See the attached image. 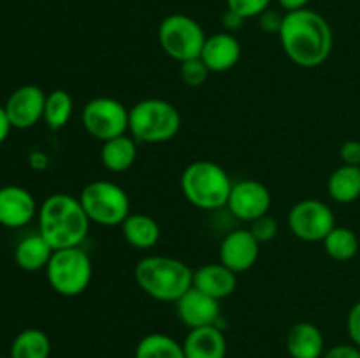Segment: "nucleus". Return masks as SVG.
<instances>
[{"label":"nucleus","mask_w":360,"mask_h":358,"mask_svg":"<svg viewBox=\"0 0 360 358\" xmlns=\"http://www.w3.org/2000/svg\"><path fill=\"white\" fill-rule=\"evenodd\" d=\"M278 35L288 60L304 69L322 65L333 53L334 35L329 21L308 7L283 14Z\"/></svg>","instance_id":"obj_1"},{"label":"nucleus","mask_w":360,"mask_h":358,"mask_svg":"<svg viewBox=\"0 0 360 358\" xmlns=\"http://www.w3.org/2000/svg\"><path fill=\"white\" fill-rule=\"evenodd\" d=\"M39 234L53 249L77 248L86 239L90 218L79 199L69 193H53L42 202L37 213Z\"/></svg>","instance_id":"obj_2"},{"label":"nucleus","mask_w":360,"mask_h":358,"mask_svg":"<svg viewBox=\"0 0 360 358\" xmlns=\"http://www.w3.org/2000/svg\"><path fill=\"white\" fill-rule=\"evenodd\" d=\"M137 286L158 302H176L193 286V270L172 256L150 255L134 267Z\"/></svg>","instance_id":"obj_3"},{"label":"nucleus","mask_w":360,"mask_h":358,"mask_svg":"<svg viewBox=\"0 0 360 358\" xmlns=\"http://www.w3.org/2000/svg\"><path fill=\"white\" fill-rule=\"evenodd\" d=\"M181 192L193 207L202 211H217L227 207L229 195L234 183L227 171L217 161H192L181 172Z\"/></svg>","instance_id":"obj_4"},{"label":"nucleus","mask_w":360,"mask_h":358,"mask_svg":"<svg viewBox=\"0 0 360 358\" xmlns=\"http://www.w3.org/2000/svg\"><path fill=\"white\" fill-rule=\"evenodd\" d=\"M181 114L164 98H144L129 109V132L137 142L162 144L174 139Z\"/></svg>","instance_id":"obj_5"},{"label":"nucleus","mask_w":360,"mask_h":358,"mask_svg":"<svg viewBox=\"0 0 360 358\" xmlns=\"http://www.w3.org/2000/svg\"><path fill=\"white\" fill-rule=\"evenodd\" d=\"M77 199L91 223L101 227H120L130 214V199L125 190L105 179L88 183Z\"/></svg>","instance_id":"obj_6"},{"label":"nucleus","mask_w":360,"mask_h":358,"mask_svg":"<svg viewBox=\"0 0 360 358\" xmlns=\"http://www.w3.org/2000/svg\"><path fill=\"white\" fill-rule=\"evenodd\" d=\"M44 270L49 286L62 297H77L83 293L94 274L90 256L79 246L55 249Z\"/></svg>","instance_id":"obj_7"},{"label":"nucleus","mask_w":360,"mask_h":358,"mask_svg":"<svg viewBox=\"0 0 360 358\" xmlns=\"http://www.w3.org/2000/svg\"><path fill=\"white\" fill-rule=\"evenodd\" d=\"M207 35L199 21L186 14H169L158 25V42L176 62L199 58Z\"/></svg>","instance_id":"obj_8"},{"label":"nucleus","mask_w":360,"mask_h":358,"mask_svg":"<svg viewBox=\"0 0 360 358\" xmlns=\"http://www.w3.org/2000/svg\"><path fill=\"white\" fill-rule=\"evenodd\" d=\"M83 126L94 139L105 142L129 132V109L112 97H95L84 105Z\"/></svg>","instance_id":"obj_9"},{"label":"nucleus","mask_w":360,"mask_h":358,"mask_svg":"<svg viewBox=\"0 0 360 358\" xmlns=\"http://www.w3.org/2000/svg\"><path fill=\"white\" fill-rule=\"evenodd\" d=\"M287 221L292 234L304 242H322L336 227L334 211L316 199H306L295 204L288 213Z\"/></svg>","instance_id":"obj_10"},{"label":"nucleus","mask_w":360,"mask_h":358,"mask_svg":"<svg viewBox=\"0 0 360 358\" xmlns=\"http://www.w3.org/2000/svg\"><path fill=\"white\" fill-rule=\"evenodd\" d=\"M271 192L257 179H241L234 183L227 200V209L238 220L252 223L257 218L267 214L271 207Z\"/></svg>","instance_id":"obj_11"},{"label":"nucleus","mask_w":360,"mask_h":358,"mask_svg":"<svg viewBox=\"0 0 360 358\" xmlns=\"http://www.w3.org/2000/svg\"><path fill=\"white\" fill-rule=\"evenodd\" d=\"M46 95L48 93H44V90L37 84H23L16 88L4 105L11 126L27 130L37 125L44 118Z\"/></svg>","instance_id":"obj_12"},{"label":"nucleus","mask_w":360,"mask_h":358,"mask_svg":"<svg viewBox=\"0 0 360 358\" xmlns=\"http://www.w3.org/2000/svg\"><path fill=\"white\" fill-rule=\"evenodd\" d=\"M220 262L236 274L246 272L255 265L260 255V242L253 237L250 228L229 232L220 244Z\"/></svg>","instance_id":"obj_13"},{"label":"nucleus","mask_w":360,"mask_h":358,"mask_svg":"<svg viewBox=\"0 0 360 358\" xmlns=\"http://www.w3.org/2000/svg\"><path fill=\"white\" fill-rule=\"evenodd\" d=\"M174 304L176 314L188 329L218 325L220 321V300L202 293L193 286Z\"/></svg>","instance_id":"obj_14"},{"label":"nucleus","mask_w":360,"mask_h":358,"mask_svg":"<svg viewBox=\"0 0 360 358\" xmlns=\"http://www.w3.org/2000/svg\"><path fill=\"white\" fill-rule=\"evenodd\" d=\"M37 202L27 188L16 185L0 188V225L2 227H25L37 216Z\"/></svg>","instance_id":"obj_15"},{"label":"nucleus","mask_w":360,"mask_h":358,"mask_svg":"<svg viewBox=\"0 0 360 358\" xmlns=\"http://www.w3.org/2000/svg\"><path fill=\"white\" fill-rule=\"evenodd\" d=\"M241 58V44L231 32H218L206 37L200 60L211 72H227L234 69Z\"/></svg>","instance_id":"obj_16"},{"label":"nucleus","mask_w":360,"mask_h":358,"mask_svg":"<svg viewBox=\"0 0 360 358\" xmlns=\"http://www.w3.org/2000/svg\"><path fill=\"white\" fill-rule=\"evenodd\" d=\"M193 288L210 297L221 300L231 297L238 288V274L232 272L224 263H206L193 270Z\"/></svg>","instance_id":"obj_17"},{"label":"nucleus","mask_w":360,"mask_h":358,"mask_svg":"<svg viewBox=\"0 0 360 358\" xmlns=\"http://www.w3.org/2000/svg\"><path fill=\"white\" fill-rule=\"evenodd\" d=\"M183 351L186 358H225L227 340L218 325L190 329L183 340Z\"/></svg>","instance_id":"obj_18"},{"label":"nucleus","mask_w":360,"mask_h":358,"mask_svg":"<svg viewBox=\"0 0 360 358\" xmlns=\"http://www.w3.org/2000/svg\"><path fill=\"white\" fill-rule=\"evenodd\" d=\"M287 351L292 358H322V330L309 321L295 323L287 333Z\"/></svg>","instance_id":"obj_19"},{"label":"nucleus","mask_w":360,"mask_h":358,"mask_svg":"<svg viewBox=\"0 0 360 358\" xmlns=\"http://www.w3.org/2000/svg\"><path fill=\"white\" fill-rule=\"evenodd\" d=\"M55 249L49 246V242L41 234H30L21 239L14 248V262L20 269L27 272H37L46 269V265L51 260Z\"/></svg>","instance_id":"obj_20"},{"label":"nucleus","mask_w":360,"mask_h":358,"mask_svg":"<svg viewBox=\"0 0 360 358\" xmlns=\"http://www.w3.org/2000/svg\"><path fill=\"white\" fill-rule=\"evenodd\" d=\"M137 160V140L132 135H123L102 142L101 161L109 172H125Z\"/></svg>","instance_id":"obj_21"},{"label":"nucleus","mask_w":360,"mask_h":358,"mask_svg":"<svg viewBox=\"0 0 360 358\" xmlns=\"http://www.w3.org/2000/svg\"><path fill=\"white\" fill-rule=\"evenodd\" d=\"M120 227L127 244L136 249H151L160 241V227L148 214H129Z\"/></svg>","instance_id":"obj_22"},{"label":"nucleus","mask_w":360,"mask_h":358,"mask_svg":"<svg viewBox=\"0 0 360 358\" xmlns=\"http://www.w3.org/2000/svg\"><path fill=\"white\" fill-rule=\"evenodd\" d=\"M329 197L338 204H352L360 199V167L341 165L327 181Z\"/></svg>","instance_id":"obj_23"},{"label":"nucleus","mask_w":360,"mask_h":358,"mask_svg":"<svg viewBox=\"0 0 360 358\" xmlns=\"http://www.w3.org/2000/svg\"><path fill=\"white\" fill-rule=\"evenodd\" d=\"M51 340L39 329H25L14 337L9 358H49Z\"/></svg>","instance_id":"obj_24"},{"label":"nucleus","mask_w":360,"mask_h":358,"mask_svg":"<svg viewBox=\"0 0 360 358\" xmlns=\"http://www.w3.org/2000/svg\"><path fill=\"white\" fill-rule=\"evenodd\" d=\"M136 358H186L183 344L165 333H148L136 347Z\"/></svg>","instance_id":"obj_25"},{"label":"nucleus","mask_w":360,"mask_h":358,"mask_svg":"<svg viewBox=\"0 0 360 358\" xmlns=\"http://www.w3.org/2000/svg\"><path fill=\"white\" fill-rule=\"evenodd\" d=\"M323 249L336 262H348L359 253V237L352 228L334 227L323 239Z\"/></svg>","instance_id":"obj_26"},{"label":"nucleus","mask_w":360,"mask_h":358,"mask_svg":"<svg viewBox=\"0 0 360 358\" xmlns=\"http://www.w3.org/2000/svg\"><path fill=\"white\" fill-rule=\"evenodd\" d=\"M74 111V102L69 91L53 90L46 95L44 121L51 130H60L69 123Z\"/></svg>","instance_id":"obj_27"},{"label":"nucleus","mask_w":360,"mask_h":358,"mask_svg":"<svg viewBox=\"0 0 360 358\" xmlns=\"http://www.w3.org/2000/svg\"><path fill=\"white\" fill-rule=\"evenodd\" d=\"M179 76H181V81L186 84V86H202L204 83L210 77L211 70L207 69L206 63L199 58H192V60H185V62L179 63Z\"/></svg>","instance_id":"obj_28"},{"label":"nucleus","mask_w":360,"mask_h":358,"mask_svg":"<svg viewBox=\"0 0 360 358\" xmlns=\"http://www.w3.org/2000/svg\"><path fill=\"white\" fill-rule=\"evenodd\" d=\"M271 0H227V9L241 16L243 20L259 18L269 9Z\"/></svg>","instance_id":"obj_29"},{"label":"nucleus","mask_w":360,"mask_h":358,"mask_svg":"<svg viewBox=\"0 0 360 358\" xmlns=\"http://www.w3.org/2000/svg\"><path fill=\"white\" fill-rule=\"evenodd\" d=\"M278 230H280V227H278L276 218L271 216L269 213L257 218V220H253L252 223H250V232H252L253 237H255L260 244L273 241L278 235Z\"/></svg>","instance_id":"obj_30"},{"label":"nucleus","mask_w":360,"mask_h":358,"mask_svg":"<svg viewBox=\"0 0 360 358\" xmlns=\"http://www.w3.org/2000/svg\"><path fill=\"white\" fill-rule=\"evenodd\" d=\"M340 158L343 161V165L360 167V140H345L340 147Z\"/></svg>","instance_id":"obj_31"},{"label":"nucleus","mask_w":360,"mask_h":358,"mask_svg":"<svg viewBox=\"0 0 360 358\" xmlns=\"http://www.w3.org/2000/svg\"><path fill=\"white\" fill-rule=\"evenodd\" d=\"M347 330L352 339V344L360 347V300L355 302L350 307V311H348Z\"/></svg>","instance_id":"obj_32"},{"label":"nucleus","mask_w":360,"mask_h":358,"mask_svg":"<svg viewBox=\"0 0 360 358\" xmlns=\"http://www.w3.org/2000/svg\"><path fill=\"white\" fill-rule=\"evenodd\" d=\"M322 358H360V347L355 344H338L327 350Z\"/></svg>","instance_id":"obj_33"},{"label":"nucleus","mask_w":360,"mask_h":358,"mask_svg":"<svg viewBox=\"0 0 360 358\" xmlns=\"http://www.w3.org/2000/svg\"><path fill=\"white\" fill-rule=\"evenodd\" d=\"M259 21H260V28H262L264 32H269V34H278L281 28L283 16H280V14L274 13V11L267 9L266 13L260 14Z\"/></svg>","instance_id":"obj_34"},{"label":"nucleus","mask_w":360,"mask_h":358,"mask_svg":"<svg viewBox=\"0 0 360 358\" xmlns=\"http://www.w3.org/2000/svg\"><path fill=\"white\" fill-rule=\"evenodd\" d=\"M28 164H30L34 171H46L49 165V158L44 151H32L28 154Z\"/></svg>","instance_id":"obj_35"},{"label":"nucleus","mask_w":360,"mask_h":358,"mask_svg":"<svg viewBox=\"0 0 360 358\" xmlns=\"http://www.w3.org/2000/svg\"><path fill=\"white\" fill-rule=\"evenodd\" d=\"M11 128H13V126H11L9 118H7L6 114V109H4V105H0V144L9 137Z\"/></svg>","instance_id":"obj_36"},{"label":"nucleus","mask_w":360,"mask_h":358,"mask_svg":"<svg viewBox=\"0 0 360 358\" xmlns=\"http://www.w3.org/2000/svg\"><path fill=\"white\" fill-rule=\"evenodd\" d=\"M221 21H224V25L229 28V30H236V28H241L243 21L245 20H243L241 16H238L236 13H232V11L227 9V14H225Z\"/></svg>","instance_id":"obj_37"},{"label":"nucleus","mask_w":360,"mask_h":358,"mask_svg":"<svg viewBox=\"0 0 360 358\" xmlns=\"http://www.w3.org/2000/svg\"><path fill=\"white\" fill-rule=\"evenodd\" d=\"M278 2H280V6L283 7L287 13H290V11L304 9V7L309 4V0H278Z\"/></svg>","instance_id":"obj_38"},{"label":"nucleus","mask_w":360,"mask_h":358,"mask_svg":"<svg viewBox=\"0 0 360 358\" xmlns=\"http://www.w3.org/2000/svg\"><path fill=\"white\" fill-rule=\"evenodd\" d=\"M0 358H6V357H0Z\"/></svg>","instance_id":"obj_39"}]
</instances>
